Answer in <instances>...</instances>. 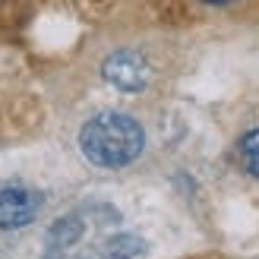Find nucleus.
I'll return each mask as SVG.
<instances>
[{"label": "nucleus", "instance_id": "obj_2", "mask_svg": "<svg viewBox=\"0 0 259 259\" xmlns=\"http://www.w3.org/2000/svg\"><path fill=\"white\" fill-rule=\"evenodd\" d=\"M105 79L111 85H117L120 92H139V89H146L149 82V63L142 54L136 51H114V54L105 60Z\"/></svg>", "mask_w": 259, "mask_h": 259}, {"label": "nucleus", "instance_id": "obj_3", "mask_svg": "<svg viewBox=\"0 0 259 259\" xmlns=\"http://www.w3.org/2000/svg\"><path fill=\"white\" fill-rule=\"evenodd\" d=\"M41 212V193L29 187H7L0 190V228L16 231L35 222V215Z\"/></svg>", "mask_w": 259, "mask_h": 259}, {"label": "nucleus", "instance_id": "obj_1", "mask_svg": "<svg viewBox=\"0 0 259 259\" xmlns=\"http://www.w3.org/2000/svg\"><path fill=\"white\" fill-rule=\"evenodd\" d=\"M142 146H146L142 126L117 111L95 114L79 130V149L98 167H123L130 161H136L142 155Z\"/></svg>", "mask_w": 259, "mask_h": 259}, {"label": "nucleus", "instance_id": "obj_7", "mask_svg": "<svg viewBox=\"0 0 259 259\" xmlns=\"http://www.w3.org/2000/svg\"><path fill=\"white\" fill-rule=\"evenodd\" d=\"M247 171L259 177V152H247Z\"/></svg>", "mask_w": 259, "mask_h": 259}, {"label": "nucleus", "instance_id": "obj_6", "mask_svg": "<svg viewBox=\"0 0 259 259\" xmlns=\"http://www.w3.org/2000/svg\"><path fill=\"white\" fill-rule=\"evenodd\" d=\"M240 149H243V152H259V126L250 130V133L240 139Z\"/></svg>", "mask_w": 259, "mask_h": 259}, {"label": "nucleus", "instance_id": "obj_8", "mask_svg": "<svg viewBox=\"0 0 259 259\" xmlns=\"http://www.w3.org/2000/svg\"><path fill=\"white\" fill-rule=\"evenodd\" d=\"M205 4H231V0H205Z\"/></svg>", "mask_w": 259, "mask_h": 259}, {"label": "nucleus", "instance_id": "obj_5", "mask_svg": "<svg viewBox=\"0 0 259 259\" xmlns=\"http://www.w3.org/2000/svg\"><path fill=\"white\" fill-rule=\"evenodd\" d=\"M79 234H82L79 215H70V218L54 222V228H51V234H48V243L51 247H70L73 240H79Z\"/></svg>", "mask_w": 259, "mask_h": 259}, {"label": "nucleus", "instance_id": "obj_4", "mask_svg": "<svg viewBox=\"0 0 259 259\" xmlns=\"http://www.w3.org/2000/svg\"><path fill=\"white\" fill-rule=\"evenodd\" d=\"M142 250H146V243H142L139 237H133V234H117V237H111L105 247L98 250V259H133Z\"/></svg>", "mask_w": 259, "mask_h": 259}]
</instances>
